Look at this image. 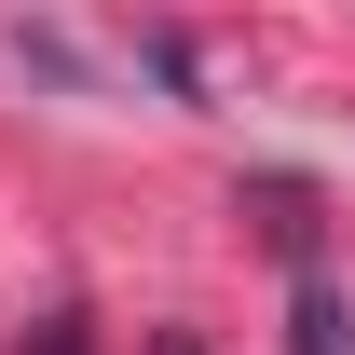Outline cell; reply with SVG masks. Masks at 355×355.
Instances as JSON below:
<instances>
[{"label": "cell", "instance_id": "6da1fadb", "mask_svg": "<svg viewBox=\"0 0 355 355\" xmlns=\"http://www.w3.org/2000/svg\"><path fill=\"white\" fill-rule=\"evenodd\" d=\"M287 328H301V342H287V355H355V342H342V301H328L314 273H301V301H287Z\"/></svg>", "mask_w": 355, "mask_h": 355}, {"label": "cell", "instance_id": "7a4b0ae2", "mask_svg": "<svg viewBox=\"0 0 355 355\" xmlns=\"http://www.w3.org/2000/svg\"><path fill=\"white\" fill-rule=\"evenodd\" d=\"M42 355H83V328H69V314H55V328H42Z\"/></svg>", "mask_w": 355, "mask_h": 355}, {"label": "cell", "instance_id": "3957f363", "mask_svg": "<svg viewBox=\"0 0 355 355\" xmlns=\"http://www.w3.org/2000/svg\"><path fill=\"white\" fill-rule=\"evenodd\" d=\"M150 355H191V342H150Z\"/></svg>", "mask_w": 355, "mask_h": 355}]
</instances>
